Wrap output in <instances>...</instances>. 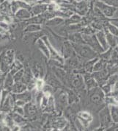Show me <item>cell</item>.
<instances>
[{
    "label": "cell",
    "instance_id": "1",
    "mask_svg": "<svg viewBox=\"0 0 118 131\" xmlns=\"http://www.w3.org/2000/svg\"><path fill=\"white\" fill-rule=\"evenodd\" d=\"M72 46L81 57L87 59H93L97 56V52L93 48H91L87 44L84 43H72Z\"/></svg>",
    "mask_w": 118,
    "mask_h": 131
},
{
    "label": "cell",
    "instance_id": "2",
    "mask_svg": "<svg viewBox=\"0 0 118 131\" xmlns=\"http://www.w3.org/2000/svg\"><path fill=\"white\" fill-rule=\"evenodd\" d=\"M82 36L85 43L89 45L91 48H93L97 53H103L105 51L103 49V48L102 47V46L100 45L97 37H95L94 35H93V34H91V35L83 34Z\"/></svg>",
    "mask_w": 118,
    "mask_h": 131
},
{
    "label": "cell",
    "instance_id": "3",
    "mask_svg": "<svg viewBox=\"0 0 118 131\" xmlns=\"http://www.w3.org/2000/svg\"><path fill=\"white\" fill-rule=\"evenodd\" d=\"M100 119L103 127H108L112 125V116L108 107H104L100 113Z\"/></svg>",
    "mask_w": 118,
    "mask_h": 131
},
{
    "label": "cell",
    "instance_id": "4",
    "mask_svg": "<svg viewBox=\"0 0 118 131\" xmlns=\"http://www.w3.org/2000/svg\"><path fill=\"white\" fill-rule=\"evenodd\" d=\"M90 100L95 104H100L103 101V93L98 88L93 89L90 94Z\"/></svg>",
    "mask_w": 118,
    "mask_h": 131
},
{
    "label": "cell",
    "instance_id": "5",
    "mask_svg": "<svg viewBox=\"0 0 118 131\" xmlns=\"http://www.w3.org/2000/svg\"><path fill=\"white\" fill-rule=\"evenodd\" d=\"M108 74H109L108 71L106 69H105L99 71V72H95L93 77L94 78V79L96 80L97 83H98L99 85H103V84L106 83Z\"/></svg>",
    "mask_w": 118,
    "mask_h": 131
},
{
    "label": "cell",
    "instance_id": "6",
    "mask_svg": "<svg viewBox=\"0 0 118 131\" xmlns=\"http://www.w3.org/2000/svg\"><path fill=\"white\" fill-rule=\"evenodd\" d=\"M97 38L100 43V45L102 46V47L103 48V49L105 51L109 49V43L106 39V34L103 31H100L97 33Z\"/></svg>",
    "mask_w": 118,
    "mask_h": 131
},
{
    "label": "cell",
    "instance_id": "7",
    "mask_svg": "<svg viewBox=\"0 0 118 131\" xmlns=\"http://www.w3.org/2000/svg\"><path fill=\"white\" fill-rule=\"evenodd\" d=\"M106 36L107 41L109 46L112 47H115L116 46L118 45V36H114L109 32L107 30H106Z\"/></svg>",
    "mask_w": 118,
    "mask_h": 131
},
{
    "label": "cell",
    "instance_id": "8",
    "mask_svg": "<svg viewBox=\"0 0 118 131\" xmlns=\"http://www.w3.org/2000/svg\"><path fill=\"white\" fill-rule=\"evenodd\" d=\"M69 39L70 41H72L74 43H85L84 40L83 38V36L79 34V33H73L69 36Z\"/></svg>",
    "mask_w": 118,
    "mask_h": 131
},
{
    "label": "cell",
    "instance_id": "9",
    "mask_svg": "<svg viewBox=\"0 0 118 131\" xmlns=\"http://www.w3.org/2000/svg\"><path fill=\"white\" fill-rule=\"evenodd\" d=\"M74 49L72 46V43H70L68 42L65 43V46H64V54H65V58H68V57H71L73 55V52H74Z\"/></svg>",
    "mask_w": 118,
    "mask_h": 131
},
{
    "label": "cell",
    "instance_id": "10",
    "mask_svg": "<svg viewBox=\"0 0 118 131\" xmlns=\"http://www.w3.org/2000/svg\"><path fill=\"white\" fill-rule=\"evenodd\" d=\"M72 85L77 89H79L83 85V79L80 75H76L71 80Z\"/></svg>",
    "mask_w": 118,
    "mask_h": 131
},
{
    "label": "cell",
    "instance_id": "11",
    "mask_svg": "<svg viewBox=\"0 0 118 131\" xmlns=\"http://www.w3.org/2000/svg\"><path fill=\"white\" fill-rule=\"evenodd\" d=\"M106 61L105 60L102 59L100 60V61H98V63H95V65L94 66V69H93V71L94 72H99L101 70H103L106 69Z\"/></svg>",
    "mask_w": 118,
    "mask_h": 131
},
{
    "label": "cell",
    "instance_id": "12",
    "mask_svg": "<svg viewBox=\"0 0 118 131\" xmlns=\"http://www.w3.org/2000/svg\"><path fill=\"white\" fill-rule=\"evenodd\" d=\"M110 113L112 116V119L114 122L118 123V107L116 105L110 106Z\"/></svg>",
    "mask_w": 118,
    "mask_h": 131
},
{
    "label": "cell",
    "instance_id": "13",
    "mask_svg": "<svg viewBox=\"0 0 118 131\" xmlns=\"http://www.w3.org/2000/svg\"><path fill=\"white\" fill-rule=\"evenodd\" d=\"M85 82L86 84L87 85L89 89H93L94 88H96L97 86V83L95 81V80L93 78V76H89V78H87V76L85 75Z\"/></svg>",
    "mask_w": 118,
    "mask_h": 131
},
{
    "label": "cell",
    "instance_id": "14",
    "mask_svg": "<svg viewBox=\"0 0 118 131\" xmlns=\"http://www.w3.org/2000/svg\"><path fill=\"white\" fill-rule=\"evenodd\" d=\"M96 61H98V58H95V59H93V60H90V61H89L88 63H87L85 64V66H84L85 70L88 72H93V69H94L95 63Z\"/></svg>",
    "mask_w": 118,
    "mask_h": 131
},
{
    "label": "cell",
    "instance_id": "15",
    "mask_svg": "<svg viewBox=\"0 0 118 131\" xmlns=\"http://www.w3.org/2000/svg\"><path fill=\"white\" fill-rule=\"evenodd\" d=\"M118 82V73L117 74H114V75H112L111 76L109 79L108 80V81H107V83L108 84H109L110 85H114L115 83H117Z\"/></svg>",
    "mask_w": 118,
    "mask_h": 131
},
{
    "label": "cell",
    "instance_id": "16",
    "mask_svg": "<svg viewBox=\"0 0 118 131\" xmlns=\"http://www.w3.org/2000/svg\"><path fill=\"white\" fill-rule=\"evenodd\" d=\"M107 30L109 32H111L112 34H113V35L118 36V29L116 27L112 26V25H109L108 26V28H107Z\"/></svg>",
    "mask_w": 118,
    "mask_h": 131
},
{
    "label": "cell",
    "instance_id": "17",
    "mask_svg": "<svg viewBox=\"0 0 118 131\" xmlns=\"http://www.w3.org/2000/svg\"><path fill=\"white\" fill-rule=\"evenodd\" d=\"M68 100L70 103H73V102H76L77 100V97L76 94L73 92V91H70L69 93V97H68Z\"/></svg>",
    "mask_w": 118,
    "mask_h": 131
},
{
    "label": "cell",
    "instance_id": "18",
    "mask_svg": "<svg viewBox=\"0 0 118 131\" xmlns=\"http://www.w3.org/2000/svg\"><path fill=\"white\" fill-rule=\"evenodd\" d=\"M103 91L106 93V94H109L110 91H111V85L109 84H106V85L103 86Z\"/></svg>",
    "mask_w": 118,
    "mask_h": 131
},
{
    "label": "cell",
    "instance_id": "19",
    "mask_svg": "<svg viewBox=\"0 0 118 131\" xmlns=\"http://www.w3.org/2000/svg\"><path fill=\"white\" fill-rule=\"evenodd\" d=\"M43 86V81L41 80H38L36 83V87L38 90H41Z\"/></svg>",
    "mask_w": 118,
    "mask_h": 131
}]
</instances>
